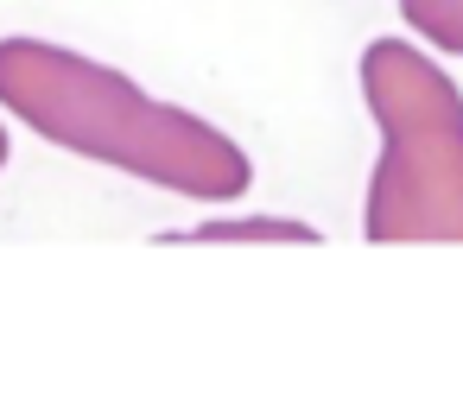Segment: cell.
<instances>
[{
	"instance_id": "cell-2",
	"label": "cell",
	"mask_w": 463,
	"mask_h": 418,
	"mask_svg": "<svg viewBox=\"0 0 463 418\" xmlns=\"http://www.w3.org/2000/svg\"><path fill=\"white\" fill-rule=\"evenodd\" d=\"M362 102L381 127V159L362 203V235L463 241V89L406 39L362 51Z\"/></svg>"
},
{
	"instance_id": "cell-4",
	"label": "cell",
	"mask_w": 463,
	"mask_h": 418,
	"mask_svg": "<svg viewBox=\"0 0 463 418\" xmlns=\"http://www.w3.org/2000/svg\"><path fill=\"white\" fill-rule=\"evenodd\" d=\"M400 14L425 45L463 58V0H400Z\"/></svg>"
},
{
	"instance_id": "cell-1",
	"label": "cell",
	"mask_w": 463,
	"mask_h": 418,
	"mask_svg": "<svg viewBox=\"0 0 463 418\" xmlns=\"http://www.w3.org/2000/svg\"><path fill=\"white\" fill-rule=\"evenodd\" d=\"M0 108L77 159L115 165L197 203H235L254 184L248 153L222 127L52 39H0Z\"/></svg>"
},
{
	"instance_id": "cell-3",
	"label": "cell",
	"mask_w": 463,
	"mask_h": 418,
	"mask_svg": "<svg viewBox=\"0 0 463 418\" xmlns=\"http://www.w3.org/2000/svg\"><path fill=\"white\" fill-rule=\"evenodd\" d=\"M165 247H210V241H311L317 247V228L311 222H292V216H235V222H197V228H172V235H159Z\"/></svg>"
},
{
	"instance_id": "cell-5",
	"label": "cell",
	"mask_w": 463,
	"mask_h": 418,
	"mask_svg": "<svg viewBox=\"0 0 463 418\" xmlns=\"http://www.w3.org/2000/svg\"><path fill=\"white\" fill-rule=\"evenodd\" d=\"M0 172H7V127H0Z\"/></svg>"
}]
</instances>
